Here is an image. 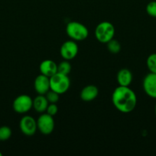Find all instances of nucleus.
<instances>
[{"label":"nucleus","mask_w":156,"mask_h":156,"mask_svg":"<svg viewBox=\"0 0 156 156\" xmlns=\"http://www.w3.org/2000/svg\"><path fill=\"white\" fill-rule=\"evenodd\" d=\"M112 102L115 108L120 112L128 114L136 108L137 97L129 86H119L113 91Z\"/></svg>","instance_id":"1"},{"label":"nucleus","mask_w":156,"mask_h":156,"mask_svg":"<svg viewBox=\"0 0 156 156\" xmlns=\"http://www.w3.org/2000/svg\"><path fill=\"white\" fill-rule=\"evenodd\" d=\"M66 32L69 37L74 41H83L87 38L89 30L82 23L78 21H70L67 24Z\"/></svg>","instance_id":"2"},{"label":"nucleus","mask_w":156,"mask_h":156,"mask_svg":"<svg viewBox=\"0 0 156 156\" xmlns=\"http://www.w3.org/2000/svg\"><path fill=\"white\" fill-rule=\"evenodd\" d=\"M115 32V27L111 22L102 21L96 27L95 37L99 42L107 44L109 41L114 38Z\"/></svg>","instance_id":"3"},{"label":"nucleus","mask_w":156,"mask_h":156,"mask_svg":"<svg viewBox=\"0 0 156 156\" xmlns=\"http://www.w3.org/2000/svg\"><path fill=\"white\" fill-rule=\"evenodd\" d=\"M70 86V81L67 75L57 73L50 77V89L59 94H64Z\"/></svg>","instance_id":"4"},{"label":"nucleus","mask_w":156,"mask_h":156,"mask_svg":"<svg viewBox=\"0 0 156 156\" xmlns=\"http://www.w3.org/2000/svg\"><path fill=\"white\" fill-rule=\"evenodd\" d=\"M12 108L18 114H26L33 108V100L28 94H21L14 100Z\"/></svg>","instance_id":"5"},{"label":"nucleus","mask_w":156,"mask_h":156,"mask_svg":"<svg viewBox=\"0 0 156 156\" xmlns=\"http://www.w3.org/2000/svg\"><path fill=\"white\" fill-rule=\"evenodd\" d=\"M54 120L48 114H42L37 120L38 129L44 135H50L54 129Z\"/></svg>","instance_id":"6"},{"label":"nucleus","mask_w":156,"mask_h":156,"mask_svg":"<svg viewBox=\"0 0 156 156\" xmlns=\"http://www.w3.org/2000/svg\"><path fill=\"white\" fill-rule=\"evenodd\" d=\"M19 128L21 132L24 135L27 136H32L35 135L38 129L37 120L32 116H24L19 122Z\"/></svg>","instance_id":"7"},{"label":"nucleus","mask_w":156,"mask_h":156,"mask_svg":"<svg viewBox=\"0 0 156 156\" xmlns=\"http://www.w3.org/2000/svg\"><path fill=\"white\" fill-rule=\"evenodd\" d=\"M79 48L74 41H67L61 45L60 53L62 58L65 60H71L77 55Z\"/></svg>","instance_id":"8"},{"label":"nucleus","mask_w":156,"mask_h":156,"mask_svg":"<svg viewBox=\"0 0 156 156\" xmlns=\"http://www.w3.org/2000/svg\"><path fill=\"white\" fill-rule=\"evenodd\" d=\"M142 87L148 97L156 99V73H149L146 75L143 79Z\"/></svg>","instance_id":"9"},{"label":"nucleus","mask_w":156,"mask_h":156,"mask_svg":"<svg viewBox=\"0 0 156 156\" xmlns=\"http://www.w3.org/2000/svg\"><path fill=\"white\" fill-rule=\"evenodd\" d=\"M35 90L38 94H44L50 90V78L44 75H39L34 82Z\"/></svg>","instance_id":"10"},{"label":"nucleus","mask_w":156,"mask_h":156,"mask_svg":"<svg viewBox=\"0 0 156 156\" xmlns=\"http://www.w3.org/2000/svg\"><path fill=\"white\" fill-rule=\"evenodd\" d=\"M39 70L41 74L50 78L58 73V64L51 59H45L40 64Z\"/></svg>","instance_id":"11"},{"label":"nucleus","mask_w":156,"mask_h":156,"mask_svg":"<svg viewBox=\"0 0 156 156\" xmlns=\"http://www.w3.org/2000/svg\"><path fill=\"white\" fill-rule=\"evenodd\" d=\"M98 94H99V90L97 87L93 85H89L81 90L80 98L84 101L90 102L96 98Z\"/></svg>","instance_id":"12"},{"label":"nucleus","mask_w":156,"mask_h":156,"mask_svg":"<svg viewBox=\"0 0 156 156\" xmlns=\"http://www.w3.org/2000/svg\"><path fill=\"white\" fill-rule=\"evenodd\" d=\"M116 79L120 86H129L132 82V73L128 69H122L118 72Z\"/></svg>","instance_id":"13"},{"label":"nucleus","mask_w":156,"mask_h":156,"mask_svg":"<svg viewBox=\"0 0 156 156\" xmlns=\"http://www.w3.org/2000/svg\"><path fill=\"white\" fill-rule=\"evenodd\" d=\"M49 102L47 101L45 95L38 94L33 100V108L38 113H44L47 110Z\"/></svg>","instance_id":"14"},{"label":"nucleus","mask_w":156,"mask_h":156,"mask_svg":"<svg viewBox=\"0 0 156 156\" xmlns=\"http://www.w3.org/2000/svg\"><path fill=\"white\" fill-rule=\"evenodd\" d=\"M107 45V49H108L109 51L110 52L113 54H117L120 52L121 48V44L116 39H112L111 41H109L106 44Z\"/></svg>","instance_id":"15"},{"label":"nucleus","mask_w":156,"mask_h":156,"mask_svg":"<svg viewBox=\"0 0 156 156\" xmlns=\"http://www.w3.org/2000/svg\"><path fill=\"white\" fill-rule=\"evenodd\" d=\"M70 71H71V65H70L68 60H65L64 59V61L60 62L58 65V73L68 76Z\"/></svg>","instance_id":"16"},{"label":"nucleus","mask_w":156,"mask_h":156,"mask_svg":"<svg viewBox=\"0 0 156 156\" xmlns=\"http://www.w3.org/2000/svg\"><path fill=\"white\" fill-rule=\"evenodd\" d=\"M146 65L150 73H156V53H151L148 56Z\"/></svg>","instance_id":"17"},{"label":"nucleus","mask_w":156,"mask_h":156,"mask_svg":"<svg viewBox=\"0 0 156 156\" xmlns=\"http://www.w3.org/2000/svg\"><path fill=\"white\" fill-rule=\"evenodd\" d=\"M12 129L8 126H0V141H6L12 136Z\"/></svg>","instance_id":"18"},{"label":"nucleus","mask_w":156,"mask_h":156,"mask_svg":"<svg viewBox=\"0 0 156 156\" xmlns=\"http://www.w3.org/2000/svg\"><path fill=\"white\" fill-rule=\"evenodd\" d=\"M44 95L49 104H57L60 99V94L50 89Z\"/></svg>","instance_id":"19"},{"label":"nucleus","mask_w":156,"mask_h":156,"mask_svg":"<svg viewBox=\"0 0 156 156\" xmlns=\"http://www.w3.org/2000/svg\"><path fill=\"white\" fill-rule=\"evenodd\" d=\"M146 12L149 16L156 18V1H151L146 5Z\"/></svg>","instance_id":"20"},{"label":"nucleus","mask_w":156,"mask_h":156,"mask_svg":"<svg viewBox=\"0 0 156 156\" xmlns=\"http://www.w3.org/2000/svg\"><path fill=\"white\" fill-rule=\"evenodd\" d=\"M46 112L52 117L56 115L58 112V108L56 104H49L47 110H46Z\"/></svg>","instance_id":"21"},{"label":"nucleus","mask_w":156,"mask_h":156,"mask_svg":"<svg viewBox=\"0 0 156 156\" xmlns=\"http://www.w3.org/2000/svg\"><path fill=\"white\" fill-rule=\"evenodd\" d=\"M154 114H155V116H156V104H155V106H154Z\"/></svg>","instance_id":"22"},{"label":"nucleus","mask_w":156,"mask_h":156,"mask_svg":"<svg viewBox=\"0 0 156 156\" xmlns=\"http://www.w3.org/2000/svg\"><path fill=\"white\" fill-rule=\"evenodd\" d=\"M0 156H2V153L1 152H0Z\"/></svg>","instance_id":"23"}]
</instances>
